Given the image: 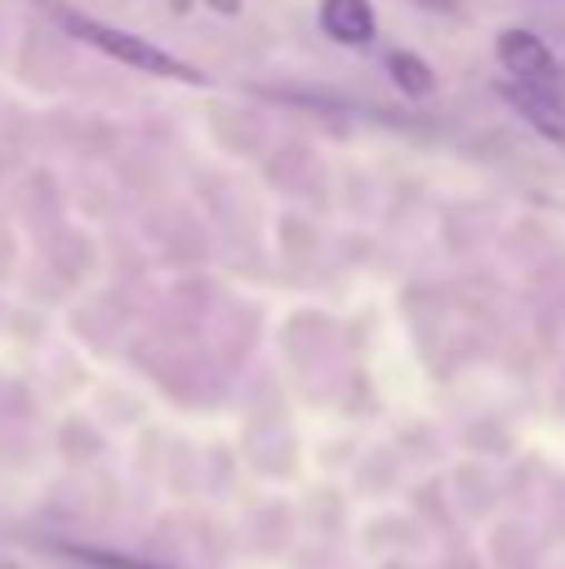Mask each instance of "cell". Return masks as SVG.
Masks as SVG:
<instances>
[{
  "label": "cell",
  "instance_id": "1",
  "mask_svg": "<svg viewBox=\"0 0 565 569\" xmlns=\"http://www.w3.org/2000/svg\"><path fill=\"white\" fill-rule=\"evenodd\" d=\"M40 6L50 10V20H56V26L66 30V36H76L80 46L100 50V56L120 60V66L140 70V76L180 80V86H210L206 70H196L190 60L170 56V50H160V46H150L146 36H130V30H116V26H106V20L86 16V10H76V6H60V0H40Z\"/></svg>",
  "mask_w": 565,
  "mask_h": 569
},
{
  "label": "cell",
  "instance_id": "2",
  "mask_svg": "<svg viewBox=\"0 0 565 569\" xmlns=\"http://www.w3.org/2000/svg\"><path fill=\"white\" fill-rule=\"evenodd\" d=\"M496 60L511 80L521 86H536V90H551L561 96V60L536 30H521V26H506L496 36Z\"/></svg>",
  "mask_w": 565,
  "mask_h": 569
},
{
  "label": "cell",
  "instance_id": "3",
  "mask_svg": "<svg viewBox=\"0 0 565 569\" xmlns=\"http://www.w3.org/2000/svg\"><path fill=\"white\" fill-rule=\"evenodd\" d=\"M500 96H506V106L516 110V116L526 120L541 140H551V146L565 150V106H561V96L536 90V86H521V80H506V86H500Z\"/></svg>",
  "mask_w": 565,
  "mask_h": 569
},
{
  "label": "cell",
  "instance_id": "4",
  "mask_svg": "<svg viewBox=\"0 0 565 569\" xmlns=\"http://www.w3.org/2000/svg\"><path fill=\"white\" fill-rule=\"evenodd\" d=\"M320 30H326L336 46L360 50L376 40L380 20H376V6H370V0H320Z\"/></svg>",
  "mask_w": 565,
  "mask_h": 569
},
{
  "label": "cell",
  "instance_id": "5",
  "mask_svg": "<svg viewBox=\"0 0 565 569\" xmlns=\"http://www.w3.org/2000/svg\"><path fill=\"white\" fill-rule=\"evenodd\" d=\"M386 70H390V80H396L400 96H410V100L436 96V70H430V60H420L416 50H396V56L386 60Z\"/></svg>",
  "mask_w": 565,
  "mask_h": 569
},
{
  "label": "cell",
  "instance_id": "6",
  "mask_svg": "<svg viewBox=\"0 0 565 569\" xmlns=\"http://www.w3.org/2000/svg\"><path fill=\"white\" fill-rule=\"evenodd\" d=\"M50 550L66 555V560H76V565H90V569H176V565H150V560H140V555L100 550V545H76V540H56Z\"/></svg>",
  "mask_w": 565,
  "mask_h": 569
},
{
  "label": "cell",
  "instance_id": "7",
  "mask_svg": "<svg viewBox=\"0 0 565 569\" xmlns=\"http://www.w3.org/2000/svg\"><path fill=\"white\" fill-rule=\"evenodd\" d=\"M200 6H210L216 16H240V6H246V0H200Z\"/></svg>",
  "mask_w": 565,
  "mask_h": 569
},
{
  "label": "cell",
  "instance_id": "8",
  "mask_svg": "<svg viewBox=\"0 0 565 569\" xmlns=\"http://www.w3.org/2000/svg\"><path fill=\"white\" fill-rule=\"evenodd\" d=\"M416 6H426V10H456V0H416Z\"/></svg>",
  "mask_w": 565,
  "mask_h": 569
}]
</instances>
